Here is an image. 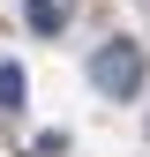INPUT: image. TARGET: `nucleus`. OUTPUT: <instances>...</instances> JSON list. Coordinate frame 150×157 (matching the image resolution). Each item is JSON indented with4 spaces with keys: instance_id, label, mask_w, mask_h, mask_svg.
Here are the masks:
<instances>
[{
    "instance_id": "nucleus-2",
    "label": "nucleus",
    "mask_w": 150,
    "mask_h": 157,
    "mask_svg": "<svg viewBox=\"0 0 150 157\" xmlns=\"http://www.w3.org/2000/svg\"><path fill=\"white\" fill-rule=\"evenodd\" d=\"M23 23H30L38 37H60V30H68V0H23Z\"/></svg>"
},
{
    "instance_id": "nucleus-3",
    "label": "nucleus",
    "mask_w": 150,
    "mask_h": 157,
    "mask_svg": "<svg viewBox=\"0 0 150 157\" xmlns=\"http://www.w3.org/2000/svg\"><path fill=\"white\" fill-rule=\"evenodd\" d=\"M23 97H30L23 67H15V60H0V112H23Z\"/></svg>"
},
{
    "instance_id": "nucleus-1",
    "label": "nucleus",
    "mask_w": 150,
    "mask_h": 157,
    "mask_svg": "<svg viewBox=\"0 0 150 157\" xmlns=\"http://www.w3.org/2000/svg\"><path fill=\"white\" fill-rule=\"evenodd\" d=\"M143 75H150V52L135 37H98V45H90V90L98 97H135Z\"/></svg>"
},
{
    "instance_id": "nucleus-4",
    "label": "nucleus",
    "mask_w": 150,
    "mask_h": 157,
    "mask_svg": "<svg viewBox=\"0 0 150 157\" xmlns=\"http://www.w3.org/2000/svg\"><path fill=\"white\" fill-rule=\"evenodd\" d=\"M30 157H68V135H30Z\"/></svg>"
}]
</instances>
